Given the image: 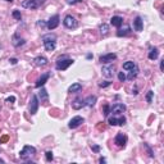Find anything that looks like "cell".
<instances>
[{"instance_id":"6da1fadb","label":"cell","mask_w":164,"mask_h":164,"mask_svg":"<svg viewBox=\"0 0 164 164\" xmlns=\"http://www.w3.org/2000/svg\"><path fill=\"white\" fill-rule=\"evenodd\" d=\"M42 44H44V48L46 52L52 53L57 48V36L54 33H49L42 36Z\"/></svg>"},{"instance_id":"7a4b0ae2","label":"cell","mask_w":164,"mask_h":164,"mask_svg":"<svg viewBox=\"0 0 164 164\" xmlns=\"http://www.w3.org/2000/svg\"><path fill=\"white\" fill-rule=\"evenodd\" d=\"M35 155H36V149L31 145H26L19 153V158L22 160H31V158H33Z\"/></svg>"},{"instance_id":"3957f363","label":"cell","mask_w":164,"mask_h":164,"mask_svg":"<svg viewBox=\"0 0 164 164\" xmlns=\"http://www.w3.org/2000/svg\"><path fill=\"white\" fill-rule=\"evenodd\" d=\"M73 64V59H69L67 57H60L59 59L57 60V64H55V68L58 71H65L68 67H71Z\"/></svg>"},{"instance_id":"277c9868","label":"cell","mask_w":164,"mask_h":164,"mask_svg":"<svg viewBox=\"0 0 164 164\" xmlns=\"http://www.w3.org/2000/svg\"><path fill=\"white\" fill-rule=\"evenodd\" d=\"M45 3V0H25V1L22 3V7L26 8V9H38V8H41V5Z\"/></svg>"},{"instance_id":"5b68a950","label":"cell","mask_w":164,"mask_h":164,"mask_svg":"<svg viewBox=\"0 0 164 164\" xmlns=\"http://www.w3.org/2000/svg\"><path fill=\"white\" fill-rule=\"evenodd\" d=\"M63 25L67 27V28L72 30V28H76V27L78 26V22H77V19L75 17H72V15H65L64 19H63Z\"/></svg>"},{"instance_id":"8992f818","label":"cell","mask_w":164,"mask_h":164,"mask_svg":"<svg viewBox=\"0 0 164 164\" xmlns=\"http://www.w3.org/2000/svg\"><path fill=\"white\" fill-rule=\"evenodd\" d=\"M38 97L36 95H32L31 96V100H30V105H28V110L31 114H36L37 113V109H38Z\"/></svg>"},{"instance_id":"52a82bcc","label":"cell","mask_w":164,"mask_h":164,"mask_svg":"<svg viewBox=\"0 0 164 164\" xmlns=\"http://www.w3.org/2000/svg\"><path fill=\"white\" fill-rule=\"evenodd\" d=\"M127 135L122 134V132H119V134H117L115 139H114V144L118 147H126V144H127Z\"/></svg>"},{"instance_id":"ba28073f","label":"cell","mask_w":164,"mask_h":164,"mask_svg":"<svg viewBox=\"0 0 164 164\" xmlns=\"http://www.w3.org/2000/svg\"><path fill=\"white\" fill-rule=\"evenodd\" d=\"M124 112H126V105L122 104V103H115L110 108V113L113 115H120Z\"/></svg>"},{"instance_id":"9c48e42d","label":"cell","mask_w":164,"mask_h":164,"mask_svg":"<svg viewBox=\"0 0 164 164\" xmlns=\"http://www.w3.org/2000/svg\"><path fill=\"white\" fill-rule=\"evenodd\" d=\"M59 23H60V18H59V15H58V14H55V15H53L48 22H46V27H48L49 30H55L57 27L59 26Z\"/></svg>"},{"instance_id":"30bf717a","label":"cell","mask_w":164,"mask_h":164,"mask_svg":"<svg viewBox=\"0 0 164 164\" xmlns=\"http://www.w3.org/2000/svg\"><path fill=\"white\" fill-rule=\"evenodd\" d=\"M117 59V54L114 53H109V54H105V55H101L99 58V62L101 64H109L112 62H114Z\"/></svg>"},{"instance_id":"8fae6325","label":"cell","mask_w":164,"mask_h":164,"mask_svg":"<svg viewBox=\"0 0 164 164\" xmlns=\"http://www.w3.org/2000/svg\"><path fill=\"white\" fill-rule=\"evenodd\" d=\"M85 122V119L82 118V117H80V115H77V117H73V118L69 120V123H68V127L71 128V130H75V128H77V127H80L82 123Z\"/></svg>"},{"instance_id":"7c38bea8","label":"cell","mask_w":164,"mask_h":164,"mask_svg":"<svg viewBox=\"0 0 164 164\" xmlns=\"http://www.w3.org/2000/svg\"><path fill=\"white\" fill-rule=\"evenodd\" d=\"M101 73H103V76L107 77V78H112L115 73L114 65H104L103 69H101Z\"/></svg>"},{"instance_id":"4fadbf2b","label":"cell","mask_w":164,"mask_h":164,"mask_svg":"<svg viewBox=\"0 0 164 164\" xmlns=\"http://www.w3.org/2000/svg\"><path fill=\"white\" fill-rule=\"evenodd\" d=\"M108 123L110 124V126H123V124L126 123V118H124V117L115 118V117L113 115V117H110V118L108 119Z\"/></svg>"},{"instance_id":"5bb4252c","label":"cell","mask_w":164,"mask_h":164,"mask_svg":"<svg viewBox=\"0 0 164 164\" xmlns=\"http://www.w3.org/2000/svg\"><path fill=\"white\" fill-rule=\"evenodd\" d=\"M12 44H13V46H15V48H19V46L25 45L26 41H25V38L19 37L18 33H14L13 37H12Z\"/></svg>"},{"instance_id":"9a60e30c","label":"cell","mask_w":164,"mask_h":164,"mask_svg":"<svg viewBox=\"0 0 164 164\" xmlns=\"http://www.w3.org/2000/svg\"><path fill=\"white\" fill-rule=\"evenodd\" d=\"M134 28H135V31H137V32H141L144 30V21L140 15H137V17L134 19Z\"/></svg>"},{"instance_id":"2e32d148","label":"cell","mask_w":164,"mask_h":164,"mask_svg":"<svg viewBox=\"0 0 164 164\" xmlns=\"http://www.w3.org/2000/svg\"><path fill=\"white\" fill-rule=\"evenodd\" d=\"M49 77H50V72H46V73H44V75H41V77L38 78L37 81H36V87L37 89H40V87H42L45 83H46V81L49 80Z\"/></svg>"},{"instance_id":"e0dca14e","label":"cell","mask_w":164,"mask_h":164,"mask_svg":"<svg viewBox=\"0 0 164 164\" xmlns=\"http://www.w3.org/2000/svg\"><path fill=\"white\" fill-rule=\"evenodd\" d=\"M83 107H86V104H85V100L81 99V97H77V99L72 101V108L76 109V110H78V109L83 108Z\"/></svg>"},{"instance_id":"ac0fdd59","label":"cell","mask_w":164,"mask_h":164,"mask_svg":"<svg viewBox=\"0 0 164 164\" xmlns=\"http://www.w3.org/2000/svg\"><path fill=\"white\" fill-rule=\"evenodd\" d=\"M110 23H112V26L117 27V28H120V26L123 25V18L119 17V15H113L110 19Z\"/></svg>"},{"instance_id":"d6986e66","label":"cell","mask_w":164,"mask_h":164,"mask_svg":"<svg viewBox=\"0 0 164 164\" xmlns=\"http://www.w3.org/2000/svg\"><path fill=\"white\" fill-rule=\"evenodd\" d=\"M33 63H35V65H37V67H44V65L49 63V60H48V58H45V57H36L33 59Z\"/></svg>"},{"instance_id":"ffe728a7","label":"cell","mask_w":164,"mask_h":164,"mask_svg":"<svg viewBox=\"0 0 164 164\" xmlns=\"http://www.w3.org/2000/svg\"><path fill=\"white\" fill-rule=\"evenodd\" d=\"M81 90H82V85L78 83V82H76V83H72L69 86L68 92L69 94H77V92H81Z\"/></svg>"},{"instance_id":"44dd1931","label":"cell","mask_w":164,"mask_h":164,"mask_svg":"<svg viewBox=\"0 0 164 164\" xmlns=\"http://www.w3.org/2000/svg\"><path fill=\"white\" fill-rule=\"evenodd\" d=\"M40 92H38V99L41 100V103H48L49 100V95H48V91L44 89V87H40Z\"/></svg>"},{"instance_id":"7402d4cb","label":"cell","mask_w":164,"mask_h":164,"mask_svg":"<svg viewBox=\"0 0 164 164\" xmlns=\"http://www.w3.org/2000/svg\"><path fill=\"white\" fill-rule=\"evenodd\" d=\"M128 35H131V28L128 26H126L124 28H119L118 32H117V36L118 37H123V36H128Z\"/></svg>"},{"instance_id":"603a6c76","label":"cell","mask_w":164,"mask_h":164,"mask_svg":"<svg viewBox=\"0 0 164 164\" xmlns=\"http://www.w3.org/2000/svg\"><path fill=\"white\" fill-rule=\"evenodd\" d=\"M149 59L150 60H155V59H158V57H159V50L157 48H150V52H149Z\"/></svg>"},{"instance_id":"cb8c5ba5","label":"cell","mask_w":164,"mask_h":164,"mask_svg":"<svg viewBox=\"0 0 164 164\" xmlns=\"http://www.w3.org/2000/svg\"><path fill=\"white\" fill-rule=\"evenodd\" d=\"M135 68H137V64L132 60H128V62H126V63H123L124 71H131V69H135Z\"/></svg>"},{"instance_id":"d4e9b609","label":"cell","mask_w":164,"mask_h":164,"mask_svg":"<svg viewBox=\"0 0 164 164\" xmlns=\"http://www.w3.org/2000/svg\"><path fill=\"white\" fill-rule=\"evenodd\" d=\"M95 103H96V96H94V95L89 96L87 99H85L86 107H94V105H95Z\"/></svg>"},{"instance_id":"484cf974","label":"cell","mask_w":164,"mask_h":164,"mask_svg":"<svg viewBox=\"0 0 164 164\" xmlns=\"http://www.w3.org/2000/svg\"><path fill=\"white\" fill-rule=\"evenodd\" d=\"M139 75V68H135V69H131L130 71V75H128L127 77H126V80H130V81H132L134 78H136V76Z\"/></svg>"},{"instance_id":"4316f807","label":"cell","mask_w":164,"mask_h":164,"mask_svg":"<svg viewBox=\"0 0 164 164\" xmlns=\"http://www.w3.org/2000/svg\"><path fill=\"white\" fill-rule=\"evenodd\" d=\"M100 33L103 35V36H108L109 33V26L103 23V25H100Z\"/></svg>"},{"instance_id":"83f0119b","label":"cell","mask_w":164,"mask_h":164,"mask_svg":"<svg viewBox=\"0 0 164 164\" xmlns=\"http://www.w3.org/2000/svg\"><path fill=\"white\" fill-rule=\"evenodd\" d=\"M109 113H110V105L107 103V104H104V107H103V114H104L105 117H108Z\"/></svg>"},{"instance_id":"f1b7e54d","label":"cell","mask_w":164,"mask_h":164,"mask_svg":"<svg viewBox=\"0 0 164 164\" xmlns=\"http://www.w3.org/2000/svg\"><path fill=\"white\" fill-rule=\"evenodd\" d=\"M12 15H13L14 19H18V21H21V18H22V14H21V12H19V10H13Z\"/></svg>"},{"instance_id":"f546056e","label":"cell","mask_w":164,"mask_h":164,"mask_svg":"<svg viewBox=\"0 0 164 164\" xmlns=\"http://www.w3.org/2000/svg\"><path fill=\"white\" fill-rule=\"evenodd\" d=\"M45 158H46V160H48V162H52L53 159H54L53 151H46V153H45Z\"/></svg>"},{"instance_id":"4dcf8cb0","label":"cell","mask_w":164,"mask_h":164,"mask_svg":"<svg viewBox=\"0 0 164 164\" xmlns=\"http://www.w3.org/2000/svg\"><path fill=\"white\" fill-rule=\"evenodd\" d=\"M153 95H154L153 90L147 91V94H146V101H147V103H151V100H153Z\"/></svg>"},{"instance_id":"1f68e13d","label":"cell","mask_w":164,"mask_h":164,"mask_svg":"<svg viewBox=\"0 0 164 164\" xmlns=\"http://www.w3.org/2000/svg\"><path fill=\"white\" fill-rule=\"evenodd\" d=\"M118 80H119L120 82H124V81H126V75H124L123 72H119V73H118Z\"/></svg>"},{"instance_id":"d6a6232c","label":"cell","mask_w":164,"mask_h":164,"mask_svg":"<svg viewBox=\"0 0 164 164\" xmlns=\"http://www.w3.org/2000/svg\"><path fill=\"white\" fill-rule=\"evenodd\" d=\"M144 147H145V149L147 150V153H149V155H150V157H151V158H154V153H153V151H151V149H150V147L147 146V144H144Z\"/></svg>"},{"instance_id":"836d02e7","label":"cell","mask_w":164,"mask_h":164,"mask_svg":"<svg viewBox=\"0 0 164 164\" xmlns=\"http://www.w3.org/2000/svg\"><path fill=\"white\" fill-rule=\"evenodd\" d=\"M100 87H108V86H110V82L109 81H103V82H100L99 83Z\"/></svg>"},{"instance_id":"e575fe53","label":"cell","mask_w":164,"mask_h":164,"mask_svg":"<svg viewBox=\"0 0 164 164\" xmlns=\"http://www.w3.org/2000/svg\"><path fill=\"white\" fill-rule=\"evenodd\" d=\"M91 149H92V151H95V153H99V151H100V146L99 145H95V144H92Z\"/></svg>"},{"instance_id":"d590c367","label":"cell","mask_w":164,"mask_h":164,"mask_svg":"<svg viewBox=\"0 0 164 164\" xmlns=\"http://www.w3.org/2000/svg\"><path fill=\"white\" fill-rule=\"evenodd\" d=\"M7 103H9V104H13L14 101H15V97L14 96H10V97H7Z\"/></svg>"},{"instance_id":"8d00e7d4","label":"cell","mask_w":164,"mask_h":164,"mask_svg":"<svg viewBox=\"0 0 164 164\" xmlns=\"http://www.w3.org/2000/svg\"><path fill=\"white\" fill-rule=\"evenodd\" d=\"M37 26L42 28V27H46V23H45L44 21H38V22H37Z\"/></svg>"},{"instance_id":"74e56055","label":"cell","mask_w":164,"mask_h":164,"mask_svg":"<svg viewBox=\"0 0 164 164\" xmlns=\"http://www.w3.org/2000/svg\"><path fill=\"white\" fill-rule=\"evenodd\" d=\"M9 62H10V63H12V64H17V62H18V60H17V59H15V58H12V59H10Z\"/></svg>"},{"instance_id":"f35d334b","label":"cell","mask_w":164,"mask_h":164,"mask_svg":"<svg viewBox=\"0 0 164 164\" xmlns=\"http://www.w3.org/2000/svg\"><path fill=\"white\" fill-rule=\"evenodd\" d=\"M160 71H162V72L164 71V59L160 62Z\"/></svg>"},{"instance_id":"ab89813d","label":"cell","mask_w":164,"mask_h":164,"mask_svg":"<svg viewBox=\"0 0 164 164\" xmlns=\"http://www.w3.org/2000/svg\"><path fill=\"white\" fill-rule=\"evenodd\" d=\"M67 3H68V4H76L77 0H67Z\"/></svg>"},{"instance_id":"60d3db41","label":"cell","mask_w":164,"mask_h":164,"mask_svg":"<svg viewBox=\"0 0 164 164\" xmlns=\"http://www.w3.org/2000/svg\"><path fill=\"white\" fill-rule=\"evenodd\" d=\"M105 162H107V160H105V158H100V159H99V163H101V164L105 163Z\"/></svg>"},{"instance_id":"b9f144b4","label":"cell","mask_w":164,"mask_h":164,"mask_svg":"<svg viewBox=\"0 0 164 164\" xmlns=\"http://www.w3.org/2000/svg\"><path fill=\"white\" fill-rule=\"evenodd\" d=\"M86 58H87V59H91L92 55H91V54H87V57H86Z\"/></svg>"},{"instance_id":"7bdbcfd3","label":"cell","mask_w":164,"mask_h":164,"mask_svg":"<svg viewBox=\"0 0 164 164\" xmlns=\"http://www.w3.org/2000/svg\"><path fill=\"white\" fill-rule=\"evenodd\" d=\"M0 163H4V160H3V159H0Z\"/></svg>"},{"instance_id":"ee69618b","label":"cell","mask_w":164,"mask_h":164,"mask_svg":"<svg viewBox=\"0 0 164 164\" xmlns=\"http://www.w3.org/2000/svg\"><path fill=\"white\" fill-rule=\"evenodd\" d=\"M5 1H10V3H12V1H13V0H5Z\"/></svg>"},{"instance_id":"f6af8a7d","label":"cell","mask_w":164,"mask_h":164,"mask_svg":"<svg viewBox=\"0 0 164 164\" xmlns=\"http://www.w3.org/2000/svg\"><path fill=\"white\" fill-rule=\"evenodd\" d=\"M77 1H82V0H77Z\"/></svg>"},{"instance_id":"bcb514c9","label":"cell","mask_w":164,"mask_h":164,"mask_svg":"<svg viewBox=\"0 0 164 164\" xmlns=\"http://www.w3.org/2000/svg\"><path fill=\"white\" fill-rule=\"evenodd\" d=\"M0 49H1V45H0Z\"/></svg>"},{"instance_id":"7dc6e473","label":"cell","mask_w":164,"mask_h":164,"mask_svg":"<svg viewBox=\"0 0 164 164\" xmlns=\"http://www.w3.org/2000/svg\"><path fill=\"white\" fill-rule=\"evenodd\" d=\"M0 151H1V149H0Z\"/></svg>"}]
</instances>
